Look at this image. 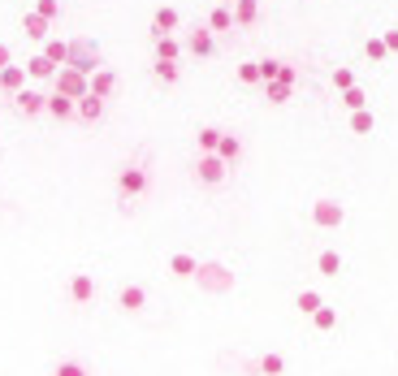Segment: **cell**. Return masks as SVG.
<instances>
[{
  "mask_svg": "<svg viewBox=\"0 0 398 376\" xmlns=\"http://www.w3.org/2000/svg\"><path fill=\"white\" fill-rule=\"evenodd\" d=\"M238 152H243V143H238L234 135H221V143H217V156L226 160V165H234V160H238Z\"/></svg>",
  "mask_w": 398,
  "mask_h": 376,
  "instance_id": "obj_9",
  "label": "cell"
},
{
  "mask_svg": "<svg viewBox=\"0 0 398 376\" xmlns=\"http://www.w3.org/2000/svg\"><path fill=\"white\" fill-rule=\"evenodd\" d=\"M22 78H26L22 70H9V65H5V70H0V87H5V91H18Z\"/></svg>",
  "mask_w": 398,
  "mask_h": 376,
  "instance_id": "obj_13",
  "label": "cell"
},
{
  "mask_svg": "<svg viewBox=\"0 0 398 376\" xmlns=\"http://www.w3.org/2000/svg\"><path fill=\"white\" fill-rule=\"evenodd\" d=\"M148 190H152V173L143 165H126L117 173V195H121V199H143Z\"/></svg>",
  "mask_w": 398,
  "mask_h": 376,
  "instance_id": "obj_1",
  "label": "cell"
},
{
  "mask_svg": "<svg viewBox=\"0 0 398 376\" xmlns=\"http://www.w3.org/2000/svg\"><path fill=\"white\" fill-rule=\"evenodd\" d=\"M74 70H83V74L95 70V65H91V48H87V43H83V48H74Z\"/></svg>",
  "mask_w": 398,
  "mask_h": 376,
  "instance_id": "obj_15",
  "label": "cell"
},
{
  "mask_svg": "<svg viewBox=\"0 0 398 376\" xmlns=\"http://www.w3.org/2000/svg\"><path fill=\"white\" fill-rule=\"evenodd\" d=\"M264 372L277 376V372H281V355H268V359H264Z\"/></svg>",
  "mask_w": 398,
  "mask_h": 376,
  "instance_id": "obj_20",
  "label": "cell"
},
{
  "mask_svg": "<svg viewBox=\"0 0 398 376\" xmlns=\"http://www.w3.org/2000/svg\"><path fill=\"white\" fill-rule=\"evenodd\" d=\"M57 91H66V95H74V100H83V95H87L83 70H66V74H61V83H57Z\"/></svg>",
  "mask_w": 398,
  "mask_h": 376,
  "instance_id": "obj_7",
  "label": "cell"
},
{
  "mask_svg": "<svg viewBox=\"0 0 398 376\" xmlns=\"http://www.w3.org/2000/svg\"><path fill=\"white\" fill-rule=\"evenodd\" d=\"M199 273V259L190 251H173L169 255V277H195Z\"/></svg>",
  "mask_w": 398,
  "mask_h": 376,
  "instance_id": "obj_5",
  "label": "cell"
},
{
  "mask_svg": "<svg viewBox=\"0 0 398 376\" xmlns=\"http://www.w3.org/2000/svg\"><path fill=\"white\" fill-rule=\"evenodd\" d=\"M195 52H199V57H208V52H212V39H203V35H199V39H195Z\"/></svg>",
  "mask_w": 398,
  "mask_h": 376,
  "instance_id": "obj_21",
  "label": "cell"
},
{
  "mask_svg": "<svg viewBox=\"0 0 398 376\" xmlns=\"http://www.w3.org/2000/svg\"><path fill=\"white\" fill-rule=\"evenodd\" d=\"M52 376H91V372H87V364H83V359H61Z\"/></svg>",
  "mask_w": 398,
  "mask_h": 376,
  "instance_id": "obj_10",
  "label": "cell"
},
{
  "mask_svg": "<svg viewBox=\"0 0 398 376\" xmlns=\"http://www.w3.org/2000/svg\"><path fill=\"white\" fill-rule=\"evenodd\" d=\"M30 74H35V78H48V74H52V61H30Z\"/></svg>",
  "mask_w": 398,
  "mask_h": 376,
  "instance_id": "obj_18",
  "label": "cell"
},
{
  "mask_svg": "<svg viewBox=\"0 0 398 376\" xmlns=\"http://www.w3.org/2000/svg\"><path fill=\"white\" fill-rule=\"evenodd\" d=\"M66 294H70V303H78V307L95 303V277H87V273H74V277H70V286H66Z\"/></svg>",
  "mask_w": 398,
  "mask_h": 376,
  "instance_id": "obj_3",
  "label": "cell"
},
{
  "mask_svg": "<svg viewBox=\"0 0 398 376\" xmlns=\"http://www.w3.org/2000/svg\"><path fill=\"white\" fill-rule=\"evenodd\" d=\"M113 87H117V78L113 74H108V70H95V95H113Z\"/></svg>",
  "mask_w": 398,
  "mask_h": 376,
  "instance_id": "obj_12",
  "label": "cell"
},
{
  "mask_svg": "<svg viewBox=\"0 0 398 376\" xmlns=\"http://www.w3.org/2000/svg\"><path fill=\"white\" fill-rule=\"evenodd\" d=\"M316 221H321V225H333V221H338V208H333V204H321V208H316Z\"/></svg>",
  "mask_w": 398,
  "mask_h": 376,
  "instance_id": "obj_16",
  "label": "cell"
},
{
  "mask_svg": "<svg viewBox=\"0 0 398 376\" xmlns=\"http://www.w3.org/2000/svg\"><path fill=\"white\" fill-rule=\"evenodd\" d=\"M78 117H83V121H100V117H104V95L87 91L83 100H78Z\"/></svg>",
  "mask_w": 398,
  "mask_h": 376,
  "instance_id": "obj_6",
  "label": "cell"
},
{
  "mask_svg": "<svg viewBox=\"0 0 398 376\" xmlns=\"http://www.w3.org/2000/svg\"><path fill=\"white\" fill-rule=\"evenodd\" d=\"M18 108H22V112H43L48 100H43V95H35V91H22V95H18Z\"/></svg>",
  "mask_w": 398,
  "mask_h": 376,
  "instance_id": "obj_11",
  "label": "cell"
},
{
  "mask_svg": "<svg viewBox=\"0 0 398 376\" xmlns=\"http://www.w3.org/2000/svg\"><path fill=\"white\" fill-rule=\"evenodd\" d=\"M217 143H221V130L203 126V130H199V152H217Z\"/></svg>",
  "mask_w": 398,
  "mask_h": 376,
  "instance_id": "obj_14",
  "label": "cell"
},
{
  "mask_svg": "<svg viewBox=\"0 0 398 376\" xmlns=\"http://www.w3.org/2000/svg\"><path fill=\"white\" fill-rule=\"evenodd\" d=\"M156 74H161L165 83H173V78H178V65H165V61H161V65H156Z\"/></svg>",
  "mask_w": 398,
  "mask_h": 376,
  "instance_id": "obj_19",
  "label": "cell"
},
{
  "mask_svg": "<svg viewBox=\"0 0 398 376\" xmlns=\"http://www.w3.org/2000/svg\"><path fill=\"white\" fill-rule=\"evenodd\" d=\"M5 65H9V52H5V48H0V70H5Z\"/></svg>",
  "mask_w": 398,
  "mask_h": 376,
  "instance_id": "obj_22",
  "label": "cell"
},
{
  "mask_svg": "<svg viewBox=\"0 0 398 376\" xmlns=\"http://www.w3.org/2000/svg\"><path fill=\"white\" fill-rule=\"evenodd\" d=\"M117 303H121V312H143V307H148V290L143 286H121V294H117Z\"/></svg>",
  "mask_w": 398,
  "mask_h": 376,
  "instance_id": "obj_4",
  "label": "cell"
},
{
  "mask_svg": "<svg viewBox=\"0 0 398 376\" xmlns=\"http://www.w3.org/2000/svg\"><path fill=\"white\" fill-rule=\"evenodd\" d=\"M195 177H199L203 186H221V182H226V177H230V165H226V160H221L217 152H199Z\"/></svg>",
  "mask_w": 398,
  "mask_h": 376,
  "instance_id": "obj_2",
  "label": "cell"
},
{
  "mask_svg": "<svg viewBox=\"0 0 398 376\" xmlns=\"http://www.w3.org/2000/svg\"><path fill=\"white\" fill-rule=\"evenodd\" d=\"M66 57H70V48H66V43H48V61H52V65H57V61H66Z\"/></svg>",
  "mask_w": 398,
  "mask_h": 376,
  "instance_id": "obj_17",
  "label": "cell"
},
{
  "mask_svg": "<svg viewBox=\"0 0 398 376\" xmlns=\"http://www.w3.org/2000/svg\"><path fill=\"white\" fill-rule=\"evenodd\" d=\"M48 112H52V117H61V121H66V117H74V95L57 91L52 100H48Z\"/></svg>",
  "mask_w": 398,
  "mask_h": 376,
  "instance_id": "obj_8",
  "label": "cell"
}]
</instances>
